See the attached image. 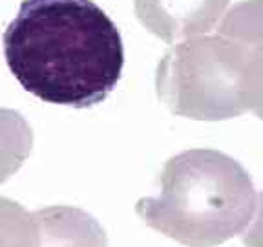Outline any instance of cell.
<instances>
[{"label": "cell", "instance_id": "cell-1", "mask_svg": "<svg viewBox=\"0 0 263 247\" xmlns=\"http://www.w3.org/2000/svg\"><path fill=\"white\" fill-rule=\"evenodd\" d=\"M4 55L26 92L73 108L103 103L124 64L119 29L91 0H24Z\"/></svg>", "mask_w": 263, "mask_h": 247}, {"label": "cell", "instance_id": "cell-2", "mask_svg": "<svg viewBox=\"0 0 263 247\" xmlns=\"http://www.w3.org/2000/svg\"><path fill=\"white\" fill-rule=\"evenodd\" d=\"M159 181V196L141 198L136 213L177 243L216 247L241 235L254 218L251 174L219 150L190 148L170 157Z\"/></svg>", "mask_w": 263, "mask_h": 247}, {"label": "cell", "instance_id": "cell-3", "mask_svg": "<svg viewBox=\"0 0 263 247\" xmlns=\"http://www.w3.org/2000/svg\"><path fill=\"white\" fill-rule=\"evenodd\" d=\"M247 48L221 33L177 42L157 66L156 88L172 114L194 121H225L249 112Z\"/></svg>", "mask_w": 263, "mask_h": 247}, {"label": "cell", "instance_id": "cell-4", "mask_svg": "<svg viewBox=\"0 0 263 247\" xmlns=\"http://www.w3.org/2000/svg\"><path fill=\"white\" fill-rule=\"evenodd\" d=\"M134 6L148 31L174 44L212 31L225 16L229 0H136Z\"/></svg>", "mask_w": 263, "mask_h": 247}, {"label": "cell", "instance_id": "cell-5", "mask_svg": "<svg viewBox=\"0 0 263 247\" xmlns=\"http://www.w3.org/2000/svg\"><path fill=\"white\" fill-rule=\"evenodd\" d=\"M33 213L41 225V247H108L104 229L86 210L53 205Z\"/></svg>", "mask_w": 263, "mask_h": 247}, {"label": "cell", "instance_id": "cell-6", "mask_svg": "<svg viewBox=\"0 0 263 247\" xmlns=\"http://www.w3.org/2000/svg\"><path fill=\"white\" fill-rule=\"evenodd\" d=\"M33 148V132L21 112L0 108V183L21 169Z\"/></svg>", "mask_w": 263, "mask_h": 247}, {"label": "cell", "instance_id": "cell-7", "mask_svg": "<svg viewBox=\"0 0 263 247\" xmlns=\"http://www.w3.org/2000/svg\"><path fill=\"white\" fill-rule=\"evenodd\" d=\"M0 247H41V225L35 213L0 198Z\"/></svg>", "mask_w": 263, "mask_h": 247}, {"label": "cell", "instance_id": "cell-8", "mask_svg": "<svg viewBox=\"0 0 263 247\" xmlns=\"http://www.w3.org/2000/svg\"><path fill=\"white\" fill-rule=\"evenodd\" d=\"M218 33L239 44L263 39V0H243L225 13Z\"/></svg>", "mask_w": 263, "mask_h": 247}, {"label": "cell", "instance_id": "cell-9", "mask_svg": "<svg viewBox=\"0 0 263 247\" xmlns=\"http://www.w3.org/2000/svg\"><path fill=\"white\" fill-rule=\"evenodd\" d=\"M247 48V68H245V99L249 112L263 121V39Z\"/></svg>", "mask_w": 263, "mask_h": 247}, {"label": "cell", "instance_id": "cell-10", "mask_svg": "<svg viewBox=\"0 0 263 247\" xmlns=\"http://www.w3.org/2000/svg\"><path fill=\"white\" fill-rule=\"evenodd\" d=\"M241 240L245 247H263V190L258 196L254 218L241 233Z\"/></svg>", "mask_w": 263, "mask_h": 247}]
</instances>
